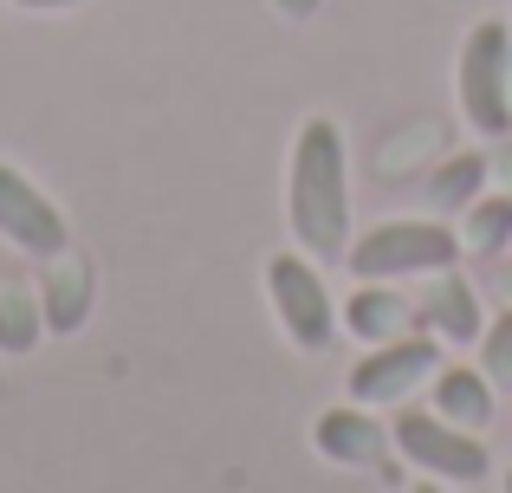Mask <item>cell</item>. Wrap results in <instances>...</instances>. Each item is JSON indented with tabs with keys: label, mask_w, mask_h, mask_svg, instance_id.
I'll use <instances>...</instances> for the list:
<instances>
[{
	"label": "cell",
	"mask_w": 512,
	"mask_h": 493,
	"mask_svg": "<svg viewBox=\"0 0 512 493\" xmlns=\"http://www.w3.org/2000/svg\"><path fill=\"white\" fill-rule=\"evenodd\" d=\"M286 215L312 260H344L350 253V156L331 117L299 124V143H292L286 163Z\"/></svg>",
	"instance_id": "6da1fadb"
},
{
	"label": "cell",
	"mask_w": 512,
	"mask_h": 493,
	"mask_svg": "<svg viewBox=\"0 0 512 493\" xmlns=\"http://www.w3.org/2000/svg\"><path fill=\"white\" fill-rule=\"evenodd\" d=\"M344 260L357 279H428V273L461 260V228H441V221H383V228H363Z\"/></svg>",
	"instance_id": "7a4b0ae2"
},
{
	"label": "cell",
	"mask_w": 512,
	"mask_h": 493,
	"mask_svg": "<svg viewBox=\"0 0 512 493\" xmlns=\"http://www.w3.org/2000/svg\"><path fill=\"white\" fill-rule=\"evenodd\" d=\"M461 111L480 137H512V26L480 20L461 46Z\"/></svg>",
	"instance_id": "3957f363"
},
{
	"label": "cell",
	"mask_w": 512,
	"mask_h": 493,
	"mask_svg": "<svg viewBox=\"0 0 512 493\" xmlns=\"http://www.w3.org/2000/svg\"><path fill=\"white\" fill-rule=\"evenodd\" d=\"M389 448H402V461H415L422 474H435V481H487V442H480L474 429H454L448 416H435V409H402L396 403V422H389Z\"/></svg>",
	"instance_id": "277c9868"
},
{
	"label": "cell",
	"mask_w": 512,
	"mask_h": 493,
	"mask_svg": "<svg viewBox=\"0 0 512 493\" xmlns=\"http://www.w3.org/2000/svg\"><path fill=\"white\" fill-rule=\"evenodd\" d=\"M266 292H273V312L279 325H286V338L299 344V351H325L331 338H338V305H331L325 279H318L312 253H273L266 260Z\"/></svg>",
	"instance_id": "5b68a950"
},
{
	"label": "cell",
	"mask_w": 512,
	"mask_h": 493,
	"mask_svg": "<svg viewBox=\"0 0 512 493\" xmlns=\"http://www.w3.org/2000/svg\"><path fill=\"white\" fill-rule=\"evenodd\" d=\"M441 370V338L435 331H402L389 344H370L357 370H350V403L363 409H383V403H402L415 383H428Z\"/></svg>",
	"instance_id": "8992f818"
},
{
	"label": "cell",
	"mask_w": 512,
	"mask_h": 493,
	"mask_svg": "<svg viewBox=\"0 0 512 493\" xmlns=\"http://www.w3.org/2000/svg\"><path fill=\"white\" fill-rule=\"evenodd\" d=\"M0 234H7L13 247L39 253V260L65 253V241H72V234H65V215L20 176V169H7V163H0Z\"/></svg>",
	"instance_id": "52a82bcc"
},
{
	"label": "cell",
	"mask_w": 512,
	"mask_h": 493,
	"mask_svg": "<svg viewBox=\"0 0 512 493\" xmlns=\"http://www.w3.org/2000/svg\"><path fill=\"white\" fill-rule=\"evenodd\" d=\"M415 325L435 331V338H448V344H480L487 312H480L474 286H467L454 266H441V273H428V299L415 305Z\"/></svg>",
	"instance_id": "ba28073f"
},
{
	"label": "cell",
	"mask_w": 512,
	"mask_h": 493,
	"mask_svg": "<svg viewBox=\"0 0 512 493\" xmlns=\"http://www.w3.org/2000/svg\"><path fill=\"white\" fill-rule=\"evenodd\" d=\"M312 442H318V455L338 461V468H370V461L389 448V429L363 403H338V409H325V416H318Z\"/></svg>",
	"instance_id": "9c48e42d"
},
{
	"label": "cell",
	"mask_w": 512,
	"mask_h": 493,
	"mask_svg": "<svg viewBox=\"0 0 512 493\" xmlns=\"http://www.w3.org/2000/svg\"><path fill=\"white\" fill-rule=\"evenodd\" d=\"M338 325L363 344H389V338H402V331H415V305L402 299V292H389L383 279H370V286H357L344 299Z\"/></svg>",
	"instance_id": "30bf717a"
},
{
	"label": "cell",
	"mask_w": 512,
	"mask_h": 493,
	"mask_svg": "<svg viewBox=\"0 0 512 493\" xmlns=\"http://www.w3.org/2000/svg\"><path fill=\"white\" fill-rule=\"evenodd\" d=\"M428 390H435V416H448L454 429H487L493 422V383L487 370H467V364H441L435 377H428Z\"/></svg>",
	"instance_id": "8fae6325"
},
{
	"label": "cell",
	"mask_w": 512,
	"mask_h": 493,
	"mask_svg": "<svg viewBox=\"0 0 512 493\" xmlns=\"http://www.w3.org/2000/svg\"><path fill=\"white\" fill-rule=\"evenodd\" d=\"M480 189H487V156H480V150H461V156H448V163L435 169L428 202H435V208H474Z\"/></svg>",
	"instance_id": "7c38bea8"
},
{
	"label": "cell",
	"mask_w": 512,
	"mask_h": 493,
	"mask_svg": "<svg viewBox=\"0 0 512 493\" xmlns=\"http://www.w3.org/2000/svg\"><path fill=\"white\" fill-rule=\"evenodd\" d=\"M506 241H512V195H487V202L467 208L461 253H500Z\"/></svg>",
	"instance_id": "4fadbf2b"
},
{
	"label": "cell",
	"mask_w": 512,
	"mask_h": 493,
	"mask_svg": "<svg viewBox=\"0 0 512 493\" xmlns=\"http://www.w3.org/2000/svg\"><path fill=\"white\" fill-rule=\"evenodd\" d=\"M39 344V305L26 299V292H7V299H0V351H33Z\"/></svg>",
	"instance_id": "5bb4252c"
},
{
	"label": "cell",
	"mask_w": 512,
	"mask_h": 493,
	"mask_svg": "<svg viewBox=\"0 0 512 493\" xmlns=\"http://www.w3.org/2000/svg\"><path fill=\"white\" fill-rule=\"evenodd\" d=\"M480 370H487V383H512V305L480 331Z\"/></svg>",
	"instance_id": "9a60e30c"
},
{
	"label": "cell",
	"mask_w": 512,
	"mask_h": 493,
	"mask_svg": "<svg viewBox=\"0 0 512 493\" xmlns=\"http://www.w3.org/2000/svg\"><path fill=\"white\" fill-rule=\"evenodd\" d=\"M46 305H52V325H59V331L78 325V312H85V273H72V286H65V273H59V279H52V299H46Z\"/></svg>",
	"instance_id": "2e32d148"
},
{
	"label": "cell",
	"mask_w": 512,
	"mask_h": 493,
	"mask_svg": "<svg viewBox=\"0 0 512 493\" xmlns=\"http://www.w3.org/2000/svg\"><path fill=\"white\" fill-rule=\"evenodd\" d=\"M13 7H78V0H13Z\"/></svg>",
	"instance_id": "e0dca14e"
},
{
	"label": "cell",
	"mask_w": 512,
	"mask_h": 493,
	"mask_svg": "<svg viewBox=\"0 0 512 493\" xmlns=\"http://www.w3.org/2000/svg\"><path fill=\"white\" fill-rule=\"evenodd\" d=\"M415 493H441V487H415Z\"/></svg>",
	"instance_id": "ac0fdd59"
},
{
	"label": "cell",
	"mask_w": 512,
	"mask_h": 493,
	"mask_svg": "<svg viewBox=\"0 0 512 493\" xmlns=\"http://www.w3.org/2000/svg\"><path fill=\"white\" fill-rule=\"evenodd\" d=\"M506 493H512V468H506Z\"/></svg>",
	"instance_id": "d6986e66"
}]
</instances>
